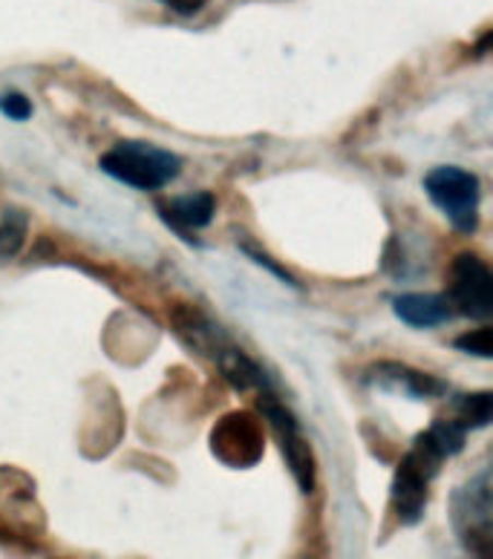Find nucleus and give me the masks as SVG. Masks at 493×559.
I'll return each instance as SVG.
<instances>
[{"mask_svg":"<svg viewBox=\"0 0 493 559\" xmlns=\"http://www.w3.org/2000/svg\"><path fill=\"white\" fill-rule=\"evenodd\" d=\"M102 170L116 182L130 185L136 191H160L171 185L183 170L176 153L156 147L151 142H119L102 156Z\"/></svg>","mask_w":493,"mask_h":559,"instance_id":"f257e3e1","label":"nucleus"},{"mask_svg":"<svg viewBox=\"0 0 493 559\" xmlns=\"http://www.w3.org/2000/svg\"><path fill=\"white\" fill-rule=\"evenodd\" d=\"M445 462V455L438 453L436 444L422 432L413 441V450L401 459L396 476H392V511H396L401 525H419L427 511L430 481L436 479L438 467Z\"/></svg>","mask_w":493,"mask_h":559,"instance_id":"f03ea898","label":"nucleus"},{"mask_svg":"<svg viewBox=\"0 0 493 559\" xmlns=\"http://www.w3.org/2000/svg\"><path fill=\"white\" fill-rule=\"evenodd\" d=\"M424 191L430 202L447 216L459 234H473L479 228V200H482V185L479 176L456 165L430 170L424 176Z\"/></svg>","mask_w":493,"mask_h":559,"instance_id":"7ed1b4c3","label":"nucleus"},{"mask_svg":"<svg viewBox=\"0 0 493 559\" xmlns=\"http://www.w3.org/2000/svg\"><path fill=\"white\" fill-rule=\"evenodd\" d=\"M454 527L470 557L493 559V499L488 473H479L454 493Z\"/></svg>","mask_w":493,"mask_h":559,"instance_id":"20e7f679","label":"nucleus"},{"mask_svg":"<svg viewBox=\"0 0 493 559\" xmlns=\"http://www.w3.org/2000/svg\"><path fill=\"white\" fill-rule=\"evenodd\" d=\"M260 413L271 424V430L278 432L280 450L286 455L289 471L295 476L301 493H312V488H315V455H312L309 441L303 439L301 424L280 404L271 390L260 392Z\"/></svg>","mask_w":493,"mask_h":559,"instance_id":"39448f33","label":"nucleus"},{"mask_svg":"<svg viewBox=\"0 0 493 559\" xmlns=\"http://www.w3.org/2000/svg\"><path fill=\"white\" fill-rule=\"evenodd\" d=\"M450 306L470 320L493 318V274L477 254H459L450 265Z\"/></svg>","mask_w":493,"mask_h":559,"instance_id":"423d86ee","label":"nucleus"},{"mask_svg":"<svg viewBox=\"0 0 493 559\" xmlns=\"http://www.w3.org/2000/svg\"><path fill=\"white\" fill-rule=\"evenodd\" d=\"M211 450L228 467H251L263 455V430L251 413H228L211 430Z\"/></svg>","mask_w":493,"mask_h":559,"instance_id":"0eeeda50","label":"nucleus"},{"mask_svg":"<svg viewBox=\"0 0 493 559\" xmlns=\"http://www.w3.org/2000/svg\"><path fill=\"white\" fill-rule=\"evenodd\" d=\"M392 312L401 323L413 329L442 326L456 314L445 295H430V292H407V295L392 297Z\"/></svg>","mask_w":493,"mask_h":559,"instance_id":"6e6552de","label":"nucleus"},{"mask_svg":"<svg viewBox=\"0 0 493 559\" xmlns=\"http://www.w3.org/2000/svg\"><path fill=\"white\" fill-rule=\"evenodd\" d=\"M216 200L214 193L199 191L188 193V197H176L171 202H160V214L167 225H174V231H179L185 240H191L188 234L208 228L214 219Z\"/></svg>","mask_w":493,"mask_h":559,"instance_id":"1a4fd4ad","label":"nucleus"},{"mask_svg":"<svg viewBox=\"0 0 493 559\" xmlns=\"http://www.w3.org/2000/svg\"><path fill=\"white\" fill-rule=\"evenodd\" d=\"M373 381L392 392H404V395H410L415 401L436 399V395L445 392V384L438 378L404 367V364H378L373 369Z\"/></svg>","mask_w":493,"mask_h":559,"instance_id":"9d476101","label":"nucleus"},{"mask_svg":"<svg viewBox=\"0 0 493 559\" xmlns=\"http://www.w3.org/2000/svg\"><path fill=\"white\" fill-rule=\"evenodd\" d=\"M214 360L220 364L225 381H228L234 390H271L269 378L263 376V369L257 367L255 360L248 358L243 349H237V346L225 344Z\"/></svg>","mask_w":493,"mask_h":559,"instance_id":"9b49d317","label":"nucleus"},{"mask_svg":"<svg viewBox=\"0 0 493 559\" xmlns=\"http://www.w3.org/2000/svg\"><path fill=\"white\" fill-rule=\"evenodd\" d=\"M454 421L461 430H482L493 421V395L491 392H470V395H459L454 407Z\"/></svg>","mask_w":493,"mask_h":559,"instance_id":"f8f14e48","label":"nucleus"},{"mask_svg":"<svg viewBox=\"0 0 493 559\" xmlns=\"http://www.w3.org/2000/svg\"><path fill=\"white\" fill-rule=\"evenodd\" d=\"M30 234V216L21 209H7L0 216V265L15 260Z\"/></svg>","mask_w":493,"mask_h":559,"instance_id":"ddd939ff","label":"nucleus"},{"mask_svg":"<svg viewBox=\"0 0 493 559\" xmlns=\"http://www.w3.org/2000/svg\"><path fill=\"white\" fill-rule=\"evenodd\" d=\"M491 329L488 326H479V329H470L465 335L456 337V349L465 352V355H477V358H493V341H491Z\"/></svg>","mask_w":493,"mask_h":559,"instance_id":"4468645a","label":"nucleus"},{"mask_svg":"<svg viewBox=\"0 0 493 559\" xmlns=\"http://www.w3.org/2000/svg\"><path fill=\"white\" fill-rule=\"evenodd\" d=\"M237 246L243 248V251H246L248 257H251V260H255L257 265H266V269H269L271 274H274V277H280L283 280V283H286V286H301V283H297L295 277H292V274L286 272V269H283V265L280 263H274V260H271L269 254H266V251H260V248H257V242H251L246 237V234H237Z\"/></svg>","mask_w":493,"mask_h":559,"instance_id":"2eb2a0df","label":"nucleus"},{"mask_svg":"<svg viewBox=\"0 0 493 559\" xmlns=\"http://www.w3.org/2000/svg\"><path fill=\"white\" fill-rule=\"evenodd\" d=\"M0 112L12 121H26L33 116V105L21 93H7V96H0Z\"/></svg>","mask_w":493,"mask_h":559,"instance_id":"dca6fc26","label":"nucleus"},{"mask_svg":"<svg viewBox=\"0 0 493 559\" xmlns=\"http://www.w3.org/2000/svg\"><path fill=\"white\" fill-rule=\"evenodd\" d=\"M160 3L167 9H174L176 15H197L208 0H160Z\"/></svg>","mask_w":493,"mask_h":559,"instance_id":"f3484780","label":"nucleus"}]
</instances>
